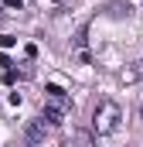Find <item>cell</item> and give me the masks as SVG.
Instances as JSON below:
<instances>
[{
    "instance_id": "6da1fadb",
    "label": "cell",
    "mask_w": 143,
    "mask_h": 147,
    "mask_svg": "<svg viewBox=\"0 0 143 147\" xmlns=\"http://www.w3.org/2000/svg\"><path fill=\"white\" fill-rule=\"evenodd\" d=\"M119 120H123L119 103H112V99H99V103H96V110H92V127H96V134H112V130H119Z\"/></svg>"
},
{
    "instance_id": "7a4b0ae2",
    "label": "cell",
    "mask_w": 143,
    "mask_h": 147,
    "mask_svg": "<svg viewBox=\"0 0 143 147\" xmlns=\"http://www.w3.org/2000/svg\"><path fill=\"white\" fill-rule=\"evenodd\" d=\"M72 110V99L65 96V89L61 86H48V106L41 113V120H48V123H61Z\"/></svg>"
},
{
    "instance_id": "3957f363",
    "label": "cell",
    "mask_w": 143,
    "mask_h": 147,
    "mask_svg": "<svg viewBox=\"0 0 143 147\" xmlns=\"http://www.w3.org/2000/svg\"><path fill=\"white\" fill-rule=\"evenodd\" d=\"M24 140H27L31 147L44 140V120H31V123L24 127Z\"/></svg>"
},
{
    "instance_id": "277c9868",
    "label": "cell",
    "mask_w": 143,
    "mask_h": 147,
    "mask_svg": "<svg viewBox=\"0 0 143 147\" xmlns=\"http://www.w3.org/2000/svg\"><path fill=\"white\" fill-rule=\"evenodd\" d=\"M140 79H143V58H140V62H133V65L123 72V82H126V86H130V82H140Z\"/></svg>"
},
{
    "instance_id": "5b68a950",
    "label": "cell",
    "mask_w": 143,
    "mask_h": 147,
    "mask_svg": "<svg viewBox=\"0 0 143 147\" xmlns=\"http://www.w3.org/2000/svg\"><path fill=\"white\" fill-rule=\"evenodd\" d=\"M89 45V31L82 28V31H75V48H85Z\"/></svg>"
},
{
    "instance_id": "8992f818",
    "label": "cell",
    "mask_w": 143,
    "mask_h": 147,
    "mask_svg": "<svg viewBox=\"0 0 143 147\" xmlns=\"http://www.w3.org/2000/svg\"><path fill=\"white\" fill-rule=\"evenodd\" d=\"M75 58H78V62H82V65H89V62H92V55H89V51H85V48H75Z\"/></svg>"
},
{
    "instance_id": "52a82bcc",
    "label": "cell",
    "mask_w": 143,
    "mask_h": 147,
    "mask_svg": "<svg viewBox=\"0 0 143 147\" xmlns=\"http://www.w3.org/2000/svg\"><path fill=\"white\" fill-rule=\"evenodd\" d=\"M10 45H14V38H10V34H0V48H10Z\"/></svg>"
},
{
    "instance_id": "ba28073f",
    "label": "cell",
    "mask_w": 143,
    "mask_h": 147,
    "mask_svg": "<svg viewBox=\"0 0 143 147\" xmlns=\"http://www.w3.org/2000/svg\"><path fill=\"white\" fill-rule=\"evenodd\" d=\"M3 3H7V7H17V10L24 7V0H3Z\"/></svg>"
},
{
    "instance_id": "9c48e42d",
    "label": "cell",
    "mask_w": 143,
    "mask_h": 147,
    "mask_svg": "<svg viewBox=\"0 0 143 147\" xmlns=\"http://www.w3.org/2000/svg\"><path fill=\"white\" fill-rule=\"evenodd\" d=\"M140 120H143V103H140Z\"/></svg>"
}]
</instances>
